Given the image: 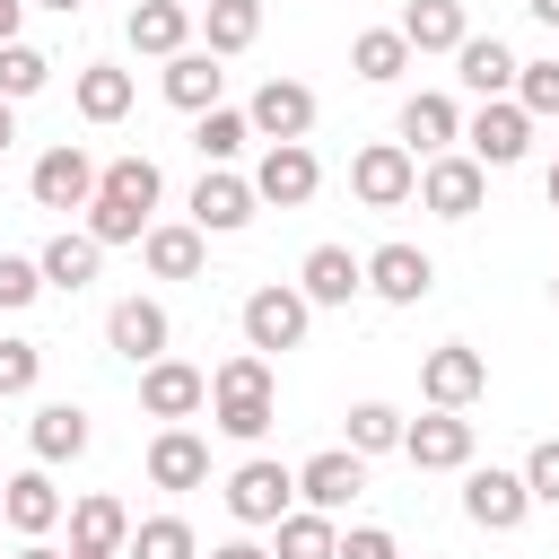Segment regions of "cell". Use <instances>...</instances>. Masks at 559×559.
Returning a JSON list of instances; mask_svg holds the SVG:
<instances>
[{
  "instance_id": "51",
  "label": "cell",
  "mask_w": 559,
  "mask_h": 559,
  "mask_svg": "<svg viewBox=\"0 0 559 559\" xmlns=\"http://www.w3.org/2000/svg\"><path fill=\"white\" fill-rule=\"evenodd\" d=\"M542 192H550V210H559V157H550V175H542Z\"/></svg>"
},
{
  "instance_id": "50",
  "label": "cell",
  "mask_w": 559,
  "mask_h": 559,
  "mask_svg": "<svg viewBox=\"0 0 559 559\" xmlns=\"http://www.w3.org/2000/svg\"><path fill=\"white\" fill-rule=\"evenodd\" d=\"M26 9H61V17H79V9H87V0H26Z\"/></svg>"
},
{
  "instance_id": "44",
  "label": "cell",
  "mask_w": 559,
  "mask_h": 559,
  "mask_svg": "<svg viewBox=\"0 0 559 559\" xmlns=\"http://www.w3.org/2000/svg\"><path fill=\"white\" fill-rule=\"evenodd\" d=\"M341 559H402V542H393L384 524H349V533H341Z\"/></svg>"
},
{
  "instance_id": "48",
  "label": "cell",
  "mask_w": 559,
  "mask_h": 559,
  "mask_svg": "<svg viewBox=\"0 0 559 559\" xmlns=\"http://www.w3.org/2000/svg\"><path fill=\"white\" fill-rule=\"evenodd\" d=\"M17 559H61V550L52 542H17Z\"/></svg>"
},
{
  "instance_id": "29",
  "label": "cell",
  "mask_w": 559,
  "mask_h": 559,
  "mask_svg": "<svg viewBox=\"0 0 559 559\" xmlns=\"http://www.w3.org/2000/svg\"><path fill=\"white\" fill-rule=\"evenodd\" d=\"M454 79H463L480 105H489V96H515V52H507L498 35H463V44H454Z\"/></svg>"
},
{
  "instance_id": "39",
  "label": "cell",
  "mask_w": 559,
  "mask_h": 559,
  "mask_svg": "<svg viewBox=\"0 0 559 559\" xmlns=\"http://www.w3.org/2000/svg\"><path fill=\"white\" fill-rule=\"evenodd\" d=\"M87 236H96V245L114 253V245H140V236H148V218H140L131 201H114V192H96V201H87Z\"/></svg>"
},
{
  "instance_id": "30",
  "label": "cell",
  "mask_w": 559,
  "mask_h": 559,
  "mask_svg": "<svg viewBox=\"0 0 559 559\" xmlns=\"http://www.w3.org/2000/svg\"><path fill=\"white\" fill-rule=\"evenodd\" d=\"M131 96H140V87H131V70H114V61H87V70L70 79V105H79L87 122H122Z\"/></svg>"
},
{
  "instance_id": "42",
  "label": "cell",
  "mask_w": 559,
  "mask_h": 559,
  "mask_svg": "<svg viewBox=\"0 0 559 559\" xmlns=\"http://www.w3.org/2000/svg\"><path fill=\"white\" fill-rule=\"evenodd\" d=\"M44 297V271H35V253H0V314H26Z\"/></svg>"
},
{
  "instance_id": "47",
  "label": "cell",
  "mask_w": 559,
  "mask_h": 559,
  "mask_svg": "<svg viewBox=\"0 0 559 559\" xmlns=\"http://www.w3.org/2000/svg\"><path fill=\"white\" fill-rule=\"evenodd\" d=\"M17 148V105H0V157Z\"/></svg>"
},
{
  "instance_id": "8",
  "label": "cell",
  "mask_w": 559,
  "mask_h": 559,
  "mask_svg": "<svg viewBox=\"0 0 559 559\" xmlns=\"http://www.w3.org/2000/svg\"><path fill=\"white\" fill-rule=\"evenodd\" d=\"M26 192H35V210H87V201H96V157H87L79 140H52V148L26 166Z\"/></svg>"
},
{
  "instance_id": "1",
  "label": "cell",
  "mask_w": 559,
  "mask_h": 559,
  "mask_svg": "<svg viewBox=\"0 0 559 559\" xmlns=\"http://www.w3.org/2000/svg\"><path fill=\"white\" fill-rule=\"evenodd\" d=\"M271 419H280V402H271V358H262V349L218 358V367H210V428L236 437V445H262Z\"/></svg>"
},
{
  "instance_id": "24",
  "label": "cell",
  "mask_w": 559,
  "mask_h": 559,
  "mask_svg": "<svg viewBox=\"0 0 559 559\" xmlns=\"http://www.w3.org/2000/svg\"><path fill=\"white\" fill-rule=\"evenodd\" d=\"M148 480L157 489H201L210 480V437L201 428H157L148 437Z\"/></svg>"
},
{
  "instance_id": "53",
  "label": "cell",
  "mask_w": 559,
  "mask_h": 559,
  "mask_svg": "<svg viewBox=\"0 0 559 559\" xmlns=\"http://www.w3.org/2000/svg\"><path fill=\"white\" fill-rule=\"evenodd\" d=\"M550 306H559V280H550Z\"/></svg>"
},
{
  "instance_id": "16",
  "label": "cell",
  "mask_w": 559,
  "mask_h": 559,
  "mask_svg": "<svg viewBox=\"0 0 559 559\" xmlns=\"http://www.w3.org/2000/svg\"><path fill=\"white\" fill-rule=\"evenodd\" d=\"M472 419L463 411H428V419H411L402 428V454H411V472H463L472 463Z\"/></svg>"
},
{
  "instance_id": "13",
  "label": "cell",
  "mask_w": 559,
  "mask_h": 559,
  "mask_svg": "<svg viewBox=\"0 0 559 559\" xmlns=\"http://www.w3.org/2000/svg\"><path fill=\"white\" fill-rule=\"evenodd\" d=\"M253 183L236 175V166H201V183H192V227L201 236H245L253 227Z\"/></svg>"
},
{
  "instance_id": "10",
  "label": "cell",
  "mask_w": 559,
  "mask_h": 559,
  "mask_svg": "<svg viewBox=\"0 0 559 559\" xmlns=\"http://www.w3.org/2000/svg\"><path fill=\"white\" fill-rule=\"evenodd\" d=\"M419 210H437V218H472L480 201H489V175L463 157V148H445V157H419V192H411Z\"/></svg>"
},
{
  "instance_id": "26",
  "label": "cell",
  "mask_w": 559,
  "mask_h": 559,
  "mask_svg": "<svg viewBox=\"0 0 559 559\" xmlns=\"http://www.w3.org/2000/svg\"><path fill=\"white\" fill-rule=\"evenodd\" d=\"M122 542H131V507H122L114 489L70 498V550H114V559H122Z\"/></svg>"
},
{
  "instance_id": "34",
  "label": "cell",
  "mask_w": 559,
  "mask_h": 559,
  "mask_svg": "<svg viewBox=\"0 0 559 559\" xmlns=\"http://www.w3.org/2000/svg\"><path fill=\"white\" fill-rule=\"evenodd\" d=\"M349 70H358L367 87H393V79L411 70V44H402L393 26H367V35H349Z\"/></svg>"
},
{
  "instance_id": "27",
  "label": "cell",
  "mask_w": 559,
  "mask_h": 559,
  "mask_svg": "<svg viewBox=\"0 0 559 559\" xmlns=\"http://www.w3.org/2000/svg\"><path fill=\"white\" fill-rule=\"evenodd\" d=\"M122 35H131V52H148V61H175V52L192 44V9H183V0H140V9L122 17Z\"/></svg>"
},
{
  "instance_id": "22",
  "label": "cell",
  "mask_w": 559,
  "mask_h": 559,
  "mask_svg": "<svg viewBox=\"0 0 559 559\" xmlns=\"http://www.w3.org/2000/svg\"><path fill=\"white\" fill-rule=\"evenodd\" d=\"M157 87H166V105H175V114H210V105L227 96V70H218V52L183 44V52L157 70Z\"/></svg>"
},
{
  "instance_id": "11",
  "label": "cell",
  "mask_w": 559,
  "mask_h": 559,
  "mask_svg": "<svg viewBox=\"0 0 559 559\" xmlns=\"http://www.w3.org/2000/svg\"><path fill=\"white\" fill-rule=\"evenodd\" d=\"M463 515H472L480 533H515V524L533 515V498H524V472H498V463H463Z\"/></svg>"
},
{
  "instance_id": "14",
  "label": "cell",
  "mask_w": 559,
  "mask_h": 559,
  "mask_svg": "<svg viewBox=\"0 0 559 559\" xmlns=\"http://www.w3.org/2000/svg\"><path fill=\"white\" fill-rule=\"evenodd\" d=\"M245 122H253L262 148H271V140H306V131H314V87H306V79H262L253 105H245Z\"/></svg>"
},
{
  "instance_id": "37",
  "label": "cell",
  "mask_w": 559,
  "mask_h": 559,
  "mask_svg": "<svg viewBox=\"0 0 559 559\" xmlns=\"http://www.w3.org/2000/svg\"><path fill=\"white\" fill-rule=\"evenodd\" d=\"M402 428H411V419H402L393 402H349V454H358V463H367V454H402Z\"/></svg>"
},
{
  "instance_id": "12",
  "label": "cell",
  "mask_w": 559,
  "mask_h": 559,
  "mask_svg": "<svg viewBox=\"0 0 559 559\" xmlns=\"http://www.w3.org/2000/svg\"><path fill=\"white\" fill-rule=\"evenodd\" d=\"M61 515H70V498L52 489V472H44V463H26V472H9V480H0V524H9L17 542H44Z\"/></svg>"
},
{
  "instance_id": "46",
  "label": "cell",
  "mask_w": 559,
  "mask_h": 559,
  "mask_svg": "<svg viewBox=\"0 0 559 559\" xmlns=\"http://www.w3.org/2000/svg\"><path fill=\"white\" fill-rule=\"evenodd\" d=\"M210 559H271V550H262V542H245V533H236V542H218V550H210Z\"/></svg>"
},
{
  "instance_id": "7",
  "label": "cell",
  "mask_w": 559,
  "mask_h": 559,
  "mask_svg": "<svg viewBox=\"0 0 559 559\" xmlns=\"http://www.w3.org/2000/svg\"><path fill=\"white\" fill-rule=\"evenodd\" d=\"M349 192H358L367 210H402V201L419 192V157H411L402 140H367V148L349 157Z\"/></svg>"
},
{
  "instance_id": "4",
  "label": "cell",
  "mask_w": 559,
  "mask_h": 559,
  "mask_svg": "<svg viewBox=\"0 0 559 559\" xmlns=\"http://www.w3.org/2000/svg\"><path fill=\"white\" fill-rule=\"evenodd\" d=\"M524 148H533V114H524L515 96H489V105L463 122V157H472L480 175H498V166H524Z\"/></svg>"
},
{
  "instance_id": "19",
  "label": "cell",
  "mask_w": 559,
  "mask_h": 559,
  "mask_svg": "<svg viewBox=\"0 0 559 559\" xmlns=\"http://www.w3.org/2000/svg\"><path fill=\"white\" fill-rule=\"evenodd\" d=\"M140 262H148V280H201V262H210V236H201L192 218H148V236H140Z\"/></svg>"
},
{
  "instance_id": "41",
  "label": "cell",
  "mask_w": 559,
  "mask_h": 559,
  "mask_svg": "<svg viewBox=\"0 0 559 559\" xmlns=\"http://www.w3.org/2000/svg\"><path fill=\"white\" fill-rule=\"evenodd\" d=\"M35 376H44V349H35V341H17V332H0V402L35 393Z\"/></svg>"
},
{
  "instance_id": "52",
  "label": "cell",
  "mask_w": 559,
  "mask_h": 559,
  "mask_svg": "<svg viewBox=\"0 0 559 559\" xmlns=\"http://www.w3.org/2000/svg\"><path fill=\"white\" fill-rule=\"evenodd\" d=\"M61 559H114V550H61Z\"/></svg>"
},
{
  "instance_id": "31",
  "label": "cell",
  "mask_w": 559,
  "mask_h": 559,
  "mask_svg": "<svg viewBox=\"0 0 559 559\" xmlns=\"http://www.w3.org/2000/svg\"><path fill=\"white\" fill-rule=\"evenodd\" d=\"M271 559H341V524L314 515V507H288L271 524Z\"/></svg>"
},
{
  "instance_id": "45",
  "label": "cell",
  "mask_w": 559,
  "mask_h": 559,
  "mask_svg": "<svg viewBox=\"0 0 559 559\" xmlns=\"http://www.w3.org/2000/svg\"><path fill=\"white\" fill-rule=\"evenodd\" d=\"M17 26H26V0H0V44H17Z\"/></svg>"
},
{
  "instance_id": "49",
  "label": "cell",
  "mask_w": 559,
  "mask_h": 559,
  "mask_svg": "<svg viewBox=\"0 0 559 559\" xmlns=\"http://www.w3.org/2000/svg\"><path fill=\"white\" fill-rule=\"evenodd\" d=\"M524 9H533V17H542V26H559V0H524Z\"/></svg>"
},
{
  "instance_id": "3",
  "label": "cell",
  "mask_w": 559,
  "mask_h": 559,
  "mask_svg": "<svg viewBox=\"0 0 559 559\" xmlns=\"http://www.w3.org/2000/svg\"><path fill=\"white\" fill-rule=\"evenodd\" d=\"M245 183H253V201H262V210H306V201L323 192V157H314L306 140H271V148L253 157V175H245Z\"/></svg>"
},
{
  "instance_id": "35",
  "label": "cell",
  "mask_w": 559,
  "mask_h": 559,
  "mask_svg": "<svg viewBox=\"0 0 559 559\" xmlns=\"http://www.w3.org/2000/svg\"><path fill=\"white\" fill-rule=\"evenodd\" d=\"M245 140H253V122H245L236 105L192 114V148H201V166H236V157H245Z\"/></svg>"
},
{
  "instance_id": "33",
  "label": "cell",
  "mask_w": 559,
  "mask_h": 559,
  "mask_svg": "<svg viewBox=\"0 0 559 559\" xmlns=\"http://www.w3.org/2000/svg\"><path fill=\"white\" fill-rule=\"evenodd\" d=\"M96 192H114V201H131V210L148 218V210L166 201V175H157V157H140V148H131V157L96 166Z\"/></svg>"
},
{
  "instance_id": "18",
  "label": "cell",
  "mask_w": 559,
  "mask_h": 559,
  "mask_svg": "<svg viewBox=\"0 0 559 559\" xmlns=\"http://www.w3.org/2000/svg\"><path fill=\"white\" fill-rule=\"evenodd\" d=\"M393 140H402L411 157H445V148L463 140V114H454V96H437V87L402 96V114H393Z\"/></svg>"
},
{
  "instance_id": "40",
  "label": "cell",
  "mask_w": 559,
  "mask_h": 559,
  "mask_svg": "<svg viewBox=\"0 0 559 559\" xmlns=\"http://www.w3.org/2000/svg\"><path fill=\"white\" fill-rule=\"evenodd\" d=\"M515 105L533 122H559V61H515Z\"/></svg>"
},
{
  "instance_id": "23",
  "label": "cell",
  "mask_w": 559,
  "mask_h": 559,
  "mask_svg": "<svg viewBox=\"0 0 559 559\" xmlns=\"http://www.w3.org/2000/svg\"><path fill=\"white\" fill-rule=\"evenodd\" d=\"M358 288H367V262H358L349 245H314V253L297 262V297H306V306H349Z\"/></svg>"
},
{
  "instance_id": "20",
  "label": "cell",
  "mask_w": 559,
  "mask_h": 559,
  "mask_svg": "<svg viewBox=\"0 0 559 559\" xmlns=\"http://www.w3.org/2000/svg\"><path fill=\"white\" fill-rule=\"evenodd\" d=\"M437 288V262L419 253V245H376L367 253V297H384V306H419Z\"/></svg>"
},
{
  "instance_id": "5",
  "label": "cell",
  "mask_w": 559,
  "mask_h": 559,
  "mask_svg": "<svg viewBox=\"0 0 559 559\" xmlns=\"http://www.w3.org/2000/svg\"><path fill=\"white\" fill-rule=\"evenodd\" d=\"M489 393V358L472 349V341H437L428 358H419V402L428 411H472Z\"/></svg>"
},
{
  "instance_id": "25",
  "label": "cell",
  "mask_w": 559,
  "mask_h": 559,
  "mask_svg": "<svg viewBox=\"0 0 559 559\" xmlns=\"http://www.w3.org/2000/svg\"><path fill=\"white\" fill-rule=\"evenodd\" d=\"M35 271H44V288H70V297H79V288H96V271H105V245H96L87 227H61V236L35 253Z\"/></svg>"
},
{
  "instance_id": "28",
  "label": "cell",
  "mask_w": 559,
  "mask_h": 559,
  "mask_svg": "<svg viewBox=\"0 0 559 559\" xmlns=\"http://www.w3.org/2000/svg\"><path fill=\"white\" fill-rule=\"evenodd\" d=\"M393 35H402L411 61H419V52H454V44L472 35V17H463V0H411V9L393 17Z\"/></svg>"
},
{
  "instance_id": "6",
  "label": "cell",
  "mask_w": 559,
  "mask_h": 559,
  "mask_svg": "<svg viewBox=\"0 0 559 559\" xmlns=\"http://www.w3.org/2000/svg\"><path fill=\"white\" fill-rule=\"evenodd\" d=\"M297 507V472L288 463H271V454H245L236 472H227V515L253 533V524H280Z\"/></svg>"
},
{
  "instance_id": "38",
  "label": "cell",
  "mask_w": 559,
  "mask_h": 559,
  "mask_svg": "<svg viewBox=\"0 0 559 559\" xmlns=\"http://www.w3.org/2000/svg\"><path fill=\"white\" fill-rule=\"evenodd\" d=\"M122 559H201V542H192V524H183V515H148V524H131Z\"/></svg>"
},
{
  "instance_id": "9",
  "label": "cell",
  "mask_w": 559,
  "mask_h": 559,
  "mask_svg": "<svg viewBox=\"0 0 559 559\" xmlns=\"http://www.w3.org/2000/svg\"><path fill=\"white\" fill-rule=\"evenodd\" d=\"M140 411H148V419H166V428H183L192 411H210V376H201L192 358H175V349H166V358H148V367H140Z\"/></svg>"
},
{
  "instance_id": "15",
  "label": "cell",
  "mask_w": 559,
  "mask_h": 559,
  "mask_svg": "<svg viewBox=\"0 0 559 559\" xmlns=\"http://www.w3.org/2000/svg\"><path fill=\"white\" fill-rule=\"evenodd\" d=\"M105 341H114V358L148 367V358H166V349H175V323H166V306H157V297H114Z\"/></svg>"
},
{
  "instance_id": "21",
  "label": "cell",
  "mask_w": 559,
  "mask_h": 559,
  "mask_svg": "<svg viewBox=\"0 0 559 559\" xmlns=\"http://www.w3.org/2000/svg\"><path fill=\"white\" fill-rule=\"evenodd\" d=\"M26 445H35V463H44V472H52V463H79V454L96 445V419H87L79 402H35Z\"/></svg>"
},
{
  "instance_id": "43",
  "label": "cell",
  "mask_w": 559,
  "mask_h": 559,
  "mask_svg": "<svg viewBox=\"0 0 559 559\" xmlns=\"http://www.w3.org/2000/svg\"><path fill=\"white\" fill-rule=\"evenodd\" d=\"M524 498H533V507H559V437H542V445L524 454Z\"/></svg>"
},
{
  "instance_id": "2",
  "label": "cell",
  "mask_w": 559,
  "mask_h": 559,
  "mask_svg": "<svg viewBox=\"0 0 559 559\" xmlns=\"http://www.w3.org/2000/svg\"><path fill=\"white\" fill-rule=\"evenodd\" d=\"M236 323H245V349L280 358V349H297V341L314 332V306L297 297V280H271V288H253V297L236 306Z\"/></svg>"
},
{
  "instance_id": "32",
  "label": "cell",
  "mask_w": 559,
  "mask_h": 559,
  "mask_svg": "<svg viewBox=\"0 0 559 559\" xmlns=\"http://www.w3.org/2000/svg\"><path fill=\"white\" fill-rule=\"evenodd\" d=\"M262 35V0H201V52H245Z\"/></svg>"
},
{
  "instance_id": "17",
  "label": "cell",
  "mask_w": 559,
  "mask_h": 559,
  "mask_svg": "<svg viewBox=\"0 0 559 559\" xmlns=\"http://www.w3.org/2000/svg\"><path fill=\"white\" fill-rule=\"evenodd\" d=\"M358 489H367V463L349 445H323V454L297 463V507H314V515H341Z\"/></svg>"
},
{
  "instance_id": "36",
  "label": "cell",
  "mask_w": 559,
  "mask_h": 559,
  "mask_svg": "<svg viewBox=\"0 0 559 559\" xmlns=\"http://www.w3.org/2000/svg\"><path fill=\"white\" fill-rule=\"evenodd\" d=\"M52 87V52L44 44H0V105H26V96H44Z\"/></svg>"
}]
</instances>
